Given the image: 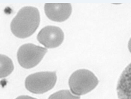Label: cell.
Returning <instances> with one entry per match:
<instances>
[{"label":"cell","instance_id":"1","mask_svg":"<svg viewBox=\"0 0 131 99\" xmlns=\"http://www.w3.org/2000/svg\"><path fill=\"white\" fill-rule=\"evenodd\" d=\"M40 22L38 9L32 6L22 7L11 23L13 33L19 38L30 36L38 29Z\"/></svg>","mask_w":131,"mask_h":99},{"label":"cell","instance_id":"2","mask_svg":"<svg viewBox=\"0 0 131 99\" xmlns=\"http://www.w3.org/2000/svg\"><path fill=\"white\" fill-rule=\"evenodd\" d=\"M98 84V79L94 74L85 69L75 71L69 79L71 92L77 96L90 92L96 88Z\"/></svg>","mask_w":131,"mask_h":99},{"label":"cell","instance_id":"3","mask_svg":"<svg viewBox=\"0 0 131 99\" xmlns=\"http://www.w3.org/2000/svg\"><path fill=\"white\" fill-rule=\"evenodd\" d=\"M56 80L55 72H38L27 76L25 84L27 89L30 92L41 94L51 90L54 86Z\"/></svg>","mask_w":131,"mask_h":99},{"label":"cell","instance_id":"4","mask_svg":"<svg viewBox=\"0 0 131 99\" xmlns=\"http://www.w3.org/2000/svg\"><path fill=\"white\" fill-rule=\"evenodd\" d=\"M47 49L33 44L22 45L17 52V60L22 67L29 69L39 63L43 58Z\"/></svg>","mask_w":131,"mask_h":99},{"label":"cell","instance_id":"5","mask_svg":"<svg viewBox=\"0 0 131 99\" xmlns=\"http://www.w3.org/2000/svg\"><path fill=\"white\" fill-rule=\"evenodd\" d=\"M64 35L60 28L47 26L40 30L37 35L38 42L47 48H55L62 44Z\"/></svg>","mask_w":131,"mask_h":99},{"label":"cell","instance_id":"6","mask_svg":"<svg viewBox=\"0 0 131 99\" xmlns=\"http://www.w3.org/2000/svg\"><path fill=\"white\" fill-rule=\"evenodd\" d=\"M45 12L50 20L61 22L70 17L72 12V6L70 3H46Z\"/></svg>","mask_w":131,"mask_h":99},{"label":"cell","instance_id":"7","mask_svg":"<svg viewBox=\"0 0 131 99\" xmlns=\"http://www.w3.org/2000/svg\"><path fill=\"white\" fill-rule=\"evenodd\" d=\"M116 91L119 99H131V63L121 75Z\"/></svg>","mask_w":131,"mask_h":99},{"label":"cell","instance_id":"8","mask_svg":"<svg viewBox=\"0 0 131 99\" xmlns=\"http://www.w3.org/2000/svg\"><path fill=\"white\" fill-rule=\"evenodd\" d=\"M14 65L9 57L0 54V78H5L13 72Z\"/></svg>","mask_w":131,"mask_h":99},{"label":"cell","instance_id":"9","mask_svg":"<svg viewBox=\"0 0 131 99\" xmlns=\"http://www.w3.org/2000/svg\"><path fill=\"white\" fill-rule=\"evenodd\" d=\"M48 99H80L79 96L74 95L69 90H62L54 93Z\"/></svg>","mask_w":131,"mask_h":99},{"label":"cell","instance_id":"10","mask_svg":"<svg viewBox=\"0 0 131 99\" xmlns=\"http://www.w3.org/2000/svg\"><path fill=\"white\" fill-rule=\"evenodd\" d=\"M16 99H36L35 98H33V97H29V96L27 95H22V96H19V97L16 98Z\"/></svg>","mask_w":131,"mask_h":99},{"label":"cell","instance_id":"11","mask_svg":"<svg viewBox=\"0 0 131 99\" xmlns=\"http://www.w3.org/2000/svg\"><path fill=\"white\" fill-rule=\"evenodd\" d=\"M128 48H129V51H130V52L131 53V38L129 41V43H128Z\"/></svg>","mask_w":131,"mask_h":99}]
</instances>
